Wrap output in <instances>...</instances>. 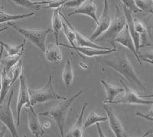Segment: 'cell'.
Here are the masks:
<instances>
[{
  "label": "cell",
  "mask_w": 153,
  "mask_h": 137,
  "mask_svg": "<svg viewBox=\"0 0 153 137\" xmlns=\"http://www.w3.org/2000/svg\"><path fill=\"white\" fill-rule=\"evenodd\" d=\"M12 87V77L9 76L5 68L2 66V89L0 92V105L3 103L9 89Z\"/></svg>",
  "instance_id": "20"
},
{
  "label": "cell",
  "mask_w": 153,
  "mask_h": 137,
  "mask_svg": "<svg viewBox=\"0 0 153 137\" xmlns=\"http://www.w3.org/2000/svg\"><path fill=\"white\" fill-rule=\"evenodd\" d=\"M96 125H97V130H98V132H99L100 136H105V135H103L104 133H103V131L101 130L100 127V123H97V124H96Z\"/></svg>",
  "instance_id": "39"
},
{
  "label": "cell",
  "mask_w": 153,
  "mask_h": 137,
  "mask_svg": "<svg viewBox=\"0 0 153 137\" xmlns=\"http://www.w3.org/2000/svg\"><path fill=\"white\" fill-rule=\"evenodd\" d=\"M0 12H2V10H0Z\"/></svg>",
  "instance_id": "48"
},
{
  "label": "cell",
  "mask_w": 153,
  "mask_h": 137,
  "mask_svg": "<svg viewBox=\"0 0 153 137\" xmlns=\"http://www.w3.org/2000/svg\"><path fill=\"white\" fill-rule=\"evenodd\" d=\"M74 49L78 53L84 54L87 57H95V56L108 55L113 52L116 51L117 48L110 49H97L90 47H80V46H75Z\"/></svg>",
  "instance_id": "18"
},
{
  "label": "cell",
  "mask_w": 153,
  "mask_h": 137,
  "mask_svg": "<svg viewBox=\"0 0 153 137\" xmlns=\"http://www.w3.org/2000/svg\"><path fill=\"white\" fill-rule=\"evenodd\" d=\"M100 82L106 92V101H104V103H111L113 100L115 99V97L120 93L124 91V88H121V87H119L113 84H110L103 80H100Z\"/></svg>",
  "instance_id": "19"
},
{
  "label": "cell",
  "mask_w": 153,
  "mask_h": 137,
  "mask_svg": "<svg viewBox=\"0 0 153 137\" xmlns=\"http://www.w3.org/2000/svg\"><path fill=\"white\" fill-rule=\"evenodd\" d=\"M62 78L64 83L67 87H69L71 85L74 80V71L72 68L71 59V54H69L67 58L66 64L64 68V71L62 73Z\"/></svg>",
  "instance_id": "24"
},
{
  "label": "cell",
  "mask_w": 153,
  "mask_h": 137,
  "mask_svg": "<svg viewBox=\"0 0 153 137\" xmlns=\"http://www.w3.org/2000/svg\"><path fill=\"white\" fill-rule=\"evenodd\" d=\"M22 74V62L21 59L19 60V62L13 67V70H12V85H13L15 82L19 78V77L21 76Z\"/></svg>",
  "instance_id": "31"
},
{
  "label": "cell",
  "mask_w": 153,
  "mask_h": 137,
  "mask_svg": "<svg viewBox=\"0 0 153 137\" xmlns=\"http://www.w3.org/2000/svg\"><path fill=\"white\" fill-rule=\"evenodd\" d=\"M60 16L63 18L64 21L62 20V28H63V32L66 36L67 39L69 42L71 46H68L66 45H63V44H59V45H62L64 47L69 48H74L76 46V35H75L74 30V27L71 25V24L69 22L68 19L67 17H65L64 15L60 12Z\"/></svg>",
  "instance_id": "15"
},
{
  "label": "cell",
  "mask_w": 153,
  "mask_h": 137,
  "mask_svg": "<svg viewBox=\"0 0 153 137\" xmlns=\"http://www.w3.org/2000/svg\"><path fill=\"white\" fill-rule=\"evenodd\" d=\"M6 128H7V127H5L4 124L3 126H1V127H0V137H2L5 136V132H6Z\"/></svg>",
  "instance_id": "37"
},
{
  "label": "cell",
  "mask_w": 153,
  "mask_h": 137,
  "mask_svg": "<svg viewBox=\"0 0 153 137\" xmlns=\"http://www.w3.org/2000/svg\"><path fill=\"white\" fill-rule=\"evenodd\" d=\"M23 54V53H22ZM22 54H19L16 56H6L4 57L3 59L1 61V64L2 66L4 67L7 71V73H9V71L13 68V67L17 64L19 61V60L21 59V57Z\"/></svg>",
  "instance_id": "28"
},
{
  "label": "cell",
  "mask_w": 153,
  "mask_h": 137,
  "mask_svg": "<svg viewBox=\"0 0 153 137\" xmlns=\"http://www.w3.org/2000/svg\"><path fill=\"white\" fill-rule=\"evenodd\" d=\"M2 89V68H0V92Z\"/></svg>",
  "instance_id": "41"
},
{
  "label": "cell",
  "mask_w": 153,
  "mask_h": 137,
  "mask_svg": "<svg viewBox=\"0 0 153 137\" xmlns=\"http://www.w3.org/2000/svg\"><path fill=\"white\" fill-rule=\"evenodd\" d=\"M84 90H85L84 89L79 90L76 94L72 96L71 97H70L69 99H66L65 101L57 105L55 107L49 109V110H48L47 112H45V113H39V115H41V116H49V117L52 118L55 121L56 124H57V127L60 130L61 136H65L64 128H65V120H66L68 112L70 111L73 103L80 97V94L84 92Z\"/></svg>",
  "instance_id": "2"
},
{
  "label": "cell",
  "mask_w": 153,
  "mask_h": 137,
  "mask_svg": "<svg viewBox=\"0 0 153 137\" xmlns=\"http://www.w3.org/2000/svg\"><path fill=\"white\" fill-rule=\"evenodd\" d=\"M3 51H4V48L2 46L1 50H0V64H1V61H2V54H3Z\"/></svg>",
  "instance_id": "42"
},
{
  "label": "cell",
  "mask_w": 153,
  "mask_h": 137,
  "mask_svg": "<svg viewBox=\"0 0 153 137\" xmlns=\"http://www.w3.org/2000/svg\"><path fill=\"white\" fill-rule=\"evenodd\" d=\"M1 7H2V5H0V8H1ZM0 10H1V9H0Z\"/></svg>",
  "instance_id": "47"
},
{
  "label": "cell",
  "mask_w": 153,
  "mask_h": 137,
  "mask_svg": "<svg viewBox=\"0 0 153 137\" xmlns=\"http://www.w3.org/2000/svg\"><path fill=\"white\" fill-rule=\"evenodd\" d=\"M108 120L107 116H100L97 113H94V112H91L90 114L87 116V119H86L85 122L84 124V128H88L91 126L94 125V124H97V123H103Z\"/></svg>",
  "instance_id": "27"
},
{
  "label": "cell",
  "mask_w": 153,
  "mask_h": 137,
  "mask_svg": "<svg viewBox=\"0 0 153 137\" xmlns=\"http://www.w3.org/2000/svg\"><path fill=\"white\" fill-rule=\"evenodd\" d=\"M86 15L91 17L96 24L98 23V18L97 16V5L94 0H87L80 7L74 9L73 12L68 14V17L73 15Z\"/></svg>",
  "instance_id": "14"
},
{
  "label": "cell",
  "mask_w": 153,
  "mask_h": 137,
  "mask_svg": "<svg viewBox=\"0 0 153 137\" xmlns=\"http://www.w3.org/2000/svg\"><path fill=\"white\" fill-rule=\"evenodd\" d=\"M134 25L136 31L141 36V48L144 47L147 42V29L146 25L141 21L136 20L135 19H134Z\"/></svg>",
  "instance_id": "29"
},
{
  "label": "cell",
  "mask_w": 153,
  "mask_h": 137,
  "mask_svg": "<svg viewBox=\"0 0 153 137\" xmlns=\"http://www.w3.org/2000/svg\"><path fill=\"white\" fill-rule=\"evenodd\" d=\"M35 12H31L27 14L23 15H9L5 13V12H0V24L4 22H9L11 21H16V20H19V19H23L25 18L31 17V16H35Z\"/></svg>",
  "instance_id": "25"
},
{
  "label": "cell",
  "mask_w": 153,
  "mask_h": 137,
  "mask_svg": "<svg viewBox=\"0 0 153 137\" xmlns=\"http://www.w3.org/2000/svg\"><path fill=\"white\" fill-rule=\"evenodd\" d=\"M105 110H106V115L108 117V121L111 130L114 133L115 136L117 137H126L127 135L124 130L122 123L119 120L118 117L116 116V114L113 112V109L110 106H109L107 104L104 103L103 105Z\"/></svg>",
  "instance_id": "10"
},
{
  "label": "cell",
  "mask_w": 153,
  "mask_h": 137,
  "mask_svg": "<svg viewBox=\"0 0 153 137\" xmlns=\"http://www.w3.org/2000/svg\"><path fill=\"white\" fill-rule=\"evenodd\" d=\"M150 134H153V128L150 129V130H148L147 132L145 133L143 135V136H147L150 135Z\"/></svg>",
  "instance_id": "40"
},
{
  "label": "cell",
  "mask_w": 153,
  "mask_h": 137,
  "mask_svg": "<svg viewBox=\"0 0 153 137\" xmlns=\"http://www.w3.org/2000/svg\"><path fill=\"white\" fill-rule=\"evenodd\" d=\"M126 25V19L125 16L119 14L113 20H112L111 24L109 26L106 31H105L100 37H98L94 42H100L103 43L108 42L113 48H117L116 46V38L125 28Z\"/></svg>",
  "instance_id": "5"
},
{
  "label": "cell",
  "mask_w": 153,
  "mask_h": 137,
  "mask_svg": "<svg viewBox=\"0 0 153 137\" xmlns=\"http://www.w3.org/2000/svg\"><path fill=\"white\" fill-rule=\"evenodd\" d=\"M121 2L125 7L129 9L132 13H140L142 12L141 9H139L136 5L135 0H121Z\"/></svg>",
  "instance_id": "32"
},
{
  "label": "cell",
  "mask_w": 153,
  "mask_h": 137,
  "mask_svg": "<svg viewBox=\"0 0 153 137\" xmlns=\"http://www.w3.org/2000/svg\"><path fill=\"white\" fill-rule=\"evenodd\" d=\"M142 97H153V94L151 95H140Z\"/></svg>",
  "instance_id": "43"
},
{
  "label": "cell",
  "mask_w": 153,
  "mask_h": 137,
  "mask_svg": "<svg viewBox=\"0 0 153 137\" xmlns=\"http://www.w3.org/2000/svg\"><path fill=\"white\" fill-rule=\"evenodd\" d=\"M23 106H26L27 108L33 106L31 103L29 89L27 86L26 80L24 74H22L21 76L19 77V93L18 96L17 106H16V113H17L16 124L17 126L20 125V114H21V110Z\"/></svg>",
  "instance_id": "7"
},
{
  "label": "cell",
  "mask_w": 153,
  "mask_h": 137,
  "mask_svg": "<svg viewBox=\"0 0 153 137\" xmlns=\"http://www.w3.org/2000/svg\"><path fill=\"white\" fill-rule=\"evenodd\" d=\"M28 113V129L31 134L36 137L42 136L45 133V130L41 126L38 120V116L33 109V106L27 107Z\"/></svg>",
  "instance_id": "12"
},
{
  "label": "cell",
  "mask_w": 153,
  "mask_h": 137,
  "mask_svg": "<svg viewBox=\"0 0 153 137\" xmlns=\"http://www.w3.org/2000/svg\"><path fill=\"white\" fill-rule=\"evenodd\" d=\"M139 57H141L142 59H148L153 61V50L146 51L143 52V53L140 52Z\"/></svg>",
  "instance_id": "35"
},
{
  "label": "cell",
  "mask_w": 153,
  "mask_h": 137,
  "mask_svg": "<svg viewBox=\"0 0 153 137\" xmlns=\"http://www.w3.org/2000/svg\"><path fill=\"white\" fill-rule=\"evenodd\" d=\"M111 22L112 16L110 6H109L107 0H104V7H103V13L101 15L100 19H98L97 28H96L95 31H94V33L91 35L90 39L93 41V42H94L98 37L100 36L105 31L107 30L109 26L111 24Z\"/></svg>",
  "instance_id": "9"
},
{
  "label": "cell",
  "mask_w": 153,
  "mask_h": 137,
  "mask_svg": "<svg viewBox=\"0 0 153 137\" xmlns=\"http://www.w3.org/2000/svg\"><path fill=\"white\" fill-rule=\"evenodd\" d=\"M88 105L87 103H85L84 106H82L81 111H80V116L77 118L76 121L75 122L74 125L71 127L69 132L67 133L66 136L68 137H82L84 136V125H83V120H84V115L85 109Z\"/></svg>",
  "instance_id": "17"
},
{
  "label": "cell",
  "mask_w": 153,
  "mask_h": 137,
  "mask_svg": "<svg viewBox=\"0 0 153 137\" xmlns=\"http://www.w3.org/2000/svg\"><path fill=\"white\" fill-rule=\"evenodd\" d=\"M7 27H4V28H0V32H2V31H5V30L7 29Z\"/></svg>",
  "instance_id": "45"
},
{
  "label": "cell",
  "mask_w": 153,
  "mask_h": 137,
  "mask_svg": "<svg viewBox=\"0 0 153 137\" xmlns=\"http://www.w3.org/2000/svg\"><path fill=\"white\" fill-rule=\"evenodd\" d=\"M80 65H82V66H84V67H82V68H85V69H87V65H86V64H83V63H81V64H80Z\"/></svg>",
  "instance_id": "44"
},
{
  "label": "cell",
  "mask_w": 153,
  "mask_h": 137,
  "mask_svg": "<svg viewBox=\"0 0 153 137\" xmlns=\"http://www.w3.org/2000/svg\"><path fill=\"white\" fill-rule=\"evenodd\" d=\"M25 44V41H23L21 45L13 46V45H8L2 41H0V45L2 46L4 49L6 51L8 56H16L19 54H22L24 51Z\"/></svg>",
  "instance_id": "26"
},
{
  "label": "cell",
  "mask_w": 153,
  "mask_h": 137,
  "mask_svg": "<svg viewBox=\"0 0 153 137\" xmlns=\"http://www.w3.org/2000/svg\"><path fill=\"white\" fill-rule=\"evenodd\" d=\"M136 5L139 9H141L142 12L153 13V3L152 1L148 0H135Z\"/></svg>",
  "instance_id": "30"
},
{
  "label": "cell",
  "mask_w": 153,
  "mask_h": 137,
  "mask_svg": "<svg viewBox=\"0 0 153 137\" xmlns=\"http://www.w3.org/2000/svg\"><path fill=\"white\" fill-rule=\"evenodd\" d=\"M113 54V55L110 57L100 60L101 66H106L113 68L123 75V77H125L129 83L136 84L143 90H146L143 82L136 75L130 61L127 57L126 51L121 49L117 51V54Z\"/></svg>",
  "instance_id": "1"
},
{
  "label": "cell",
  "mask_w": 153,
  "mask_h": 137,
  "mask_svg": "<svg viewBox=\"0 0 153 137\" xmlns=\"http://www.w3.org/2000/svg\"><path fill=\"white\" fill-rule=\"evenodd\" d=\"M116 42H117L118 44H120L123 47L126 48L129 50H130L133 53L134 55L136 56L138 62L140 64H142L141 61H140V57H139V55L138 54L137 51L136 50V46H135L133 39H132V36L130 35V32L129 31L127 24L126 25L125 28L121 31V32L119 34L117 38H116Z\"/></svg>",
  "instance_id": "11"
},
{
  "label": "cell",
  "mask_w": 153,
  "mask_h": 137,
  "mask_svg": "<svg viewBox=\"0 0 153 137\" xmlns=\"http://www.w3.org/2000/svg\"><path fill=\"white\" fill-rule=\"evenodd\" d=\"M67 0H53L51 1L47 6H44L45 9H57V8L64 7V5Z\"/></svg>",
  "instance_id": "34"
},
{
  "label": "cell",
  "mask_w": 153,
  "mask_h": 137,
  "mask_svg": "<svg viewBox=\"0 0 153 137\" xmlns=\"http://www.w3.org/2000/svg\"><path fill=\"white\" fill-rule=\"evenodd\" d=\"M136 115L137 116H139V117H142V118H143V119H146V120H149V121L153 122V117H150V116H146V114H143V113H136Z\"/></svg>",
  "instance_id": "36"
},
{
  "label": "cell",
  "mask_w": 153,
  "mask_h": 137,
  "mask_svg": "<svg viewBox=\"0 0 153 137\" xmlns=\"http://www.w3.org/2000/svg\"><path fill=\"white\" fill-rule=\"evenodd\" d=\"M87 0H67L64 5L65 8H79Z\"/></svg>",
  "instance_id": "33"
},
{
  "label": "cell",
  "mask_w": 153,
  "mask_h": 137,
  "mask_svg": "<svg viewBox=\"0 0 153 137\" xmlns=\"http://www.w3.org/2000/svg\"><path fill=\"white\" fill-rule=\"evenodd\" d=\"M152 3H153V0H152Z\"/></svg>",
  "instance_id": "49"
},
{
  "label": "cell",
  "mask_w": 153,
  "mask_h": 137,
  "mask_svg": "<svg viewBox=\"0 0 153 137\" xmlns=\"http://www.w3.org/2000/svg\"><path fill=\"white\" fill-rule=\"evenodd\" d=\"M14 89H12L10 90V94H9L7 101L5 102L3 106L0 107V121L7 127L12 136L17 137L19 136V134H18L17 128L16 127V123L13 118V113L11 109V102H12V97L14 94Z\"/></svg>",
  "instance_id": "6"
},
{
  "label": "cell",
  "mask_w": 153,
  "mask_h": 137,
  "mask_svg": "<svg viewBox=\"0 0 153 137\" xmlns=\"http://www.w3.org/2000/svg\"><path fill=\"white\" fill-rule=\"evenodd\" d=\"M124 87V95L121 99L117 101H113V104H136V105H153V101H146L143 99L140 95L136 94L133 90L129 87L124 83L120 80Z\"/></svg>",
  "instance_id": "8"
},
{
  "label": "cell",
  "mask_w": 153,
  "mask_h": 137,
  "mask_svg": "<svg viewBox=\"0 0 153 137\" xmlns=\"http://www.w3.org/2000/svg\"><path fill=\"white\" fill-rule=\"evenodd\" d=\"M51 126V123L49 120H46L45 122H44V124H43V128L45 130H47V129H49Z\"/></svg>",
  "instance_id": "38"
},
{
  "label": "cell",
  "mask_w": 153,
  "mask_h": 137,
  "mask_svg": "<svg viewBox=\"0 0 153 137\" xmlns=\"http://www.w3.org/2000/svg\"><path fill=\"white\" fill-rule=\"evenodd\" d=\"M8 25L11 27L19 31L22 36L29 41L31 44L35 45L36 47L45 52L46 49V39L48 35L50 33V28L45 29H27V28H22L20 26L14 24V23L9 22Z\"/></svg>",
  "instance_id": "4"
},
{
  "label": "cell",
  "mask_w": 153,
  "mask_h": 137,
  "mask_svg": "<svg viewBox=\"0 0 153 137\" xmlns=\"http://www.w3.org/2000/svg\"><path fill=\"white\" fill-rule=\"evenodd\" d=\"M12 2H14L19 6L26 8L31 11H40L43 6V5H48L51 1L47 2H32L31 0H11Z\"/></svg>",
  "instance_id": "23"
},
{
  "label": "cell",
  "mask_w": 153,
  "mask_h": 137,
  "mask_svg": "<svg viewBox=\"0 0 153 137\" xmlns=\"http://www.w3.org/2000/svg\"><path fill=\"white\" fill-rule=\"evenodd\" d=\"M74 30L75 35H76V44L77 45V46H80V47H90V48H94L97 49H110L109 48L103 47V46H100V45H97L96 43H94V42L91 41L90 38H87L86 37H84V35H81V34L77 30Z\"/></svg>",
  "instance_id": "22"
},
{
  "label": "cell",
  "mask_w": 153,
  "mask_h": 137,
  "mask_svg": "<svg viewBox=\"0 0 153 137\" xmlns=\"http://www.w3.org/2000/svg\"><path fill=\"white\" fill-rule=\"evenodd\" d=\"M45 57L48 62L60 63L63 58L62 51L58 46V44H49L46 45L45 51Z\"/></svg>",
  "instance_id": "16"
},
{
  "label": "cell",
  "mask_w": 153,
  "mask_h": 137,
  "mask_svg": "<svg viewBox=\"0 0 153 137\" xmlns=\"http://www.w3.org/2000/svg\"><path fill=\"white\" fill-rule=\"evenodd\" d=\"M61 8H57L54 9L53 12L52 17H51V26H52V31L54 33V38L57 42V44L59 45L58 42V35L61 29H62V20L60 18V11Z\"/></svg>",
  "instance_id": "21"
},
{
  "label": "cell",
  "mask_w": 153,
  "mask_h": 137,
  "mask_svg": "<svg viewBox=\"0 0 153 137\" xmlns=\"http://www.w3.org/2000/svg\"><path fill=\"white\" fill-rule=\"evenodd\" d=\"M123 13L126 19V24L130 32V35L133 39L134 44L136 46V50L138 54H140V48H141V36L136 31L135 25H134V18L132 17V13L127 9L126 7L123 6Z\"/></svg>",
  "instance_id": "13"
},
{
  "label": "cell",
  "mask_w": 153,
  "mask_h": 137,
  "mask_svg": "<svg viewBox=\"0 0 153 137\" xmlns=\"http://www.w3.org/2000/svg\"><path fill=\"white\" fill-rule=\"evenodd\" d=\"M37 2H47V1H53V0H35Z\"/></svg>",
  "instance_id": "46"
},
{
  "label": "cell",
  "mask_w": 153,
  "mask_h": 137,
  "mask_svg": "<svg viewBox=\"0 0 153 137\" xmlns=\"http://www.w3.org/2000/svg\"><path fill=\"white\" fill-rule=\"evenodd\" d=\"M30 99L32 106L38 103H42L48 101L54 100H63L65 101L67 97L62 96L57 92L53 85L52 76H49V79L45 87L39 90H29Z\"/></svg>",
  "instance_id": "3"
}]
</instances>
